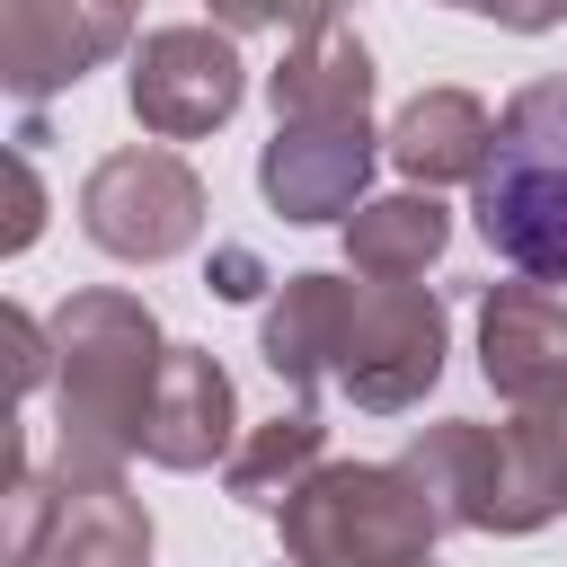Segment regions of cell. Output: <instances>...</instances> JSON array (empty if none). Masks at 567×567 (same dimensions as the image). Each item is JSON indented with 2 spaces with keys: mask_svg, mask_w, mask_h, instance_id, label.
I'll return each instance as SVG.
<instances>
[{
  "mask_svg": "<svg viewBox=\"0 0 567 567\" xmlns=\"http://www.w3.org/2000/svg\"><path fill=\"white\" fill-rule=\"evenodd\" d=\"M337 310H346V275H284L266 319H257V354L275 363L284 390L319 399L328 390V354H337Z\"/></svg>",
  "mask_w": 567,
  "mask_h": 567,
  "instance_id": "obj_15",
  "label": "cell"
},
{
  "mask_svg": "<svg viewBox=\"0 0 567 567\" xmlns=\"http://www.w3.org/2000/svg\"><path fill=\"white\" fill-rule=\"evenodd\" d=\"M124 35H133V18L97 9V0H0V89L9 97L80 89Z\"/></svg>",
  "mask_w": 567,
  "mask_h": 567,
  "instance_id": "obj_8",
  "label": "cell"
},
{
  "mask_svg": "<svg viewBox=\"0 0 567 567\" xmlns=\"http://www.w3.org/2000/svg\"><path fill=\"white\" fill-rule=\"evenodd\" d=\"M478 230L523 284L567 292V71L505 97L496 159L478 177Z\"/></svg>",
  "mask_w": 567,
  "mask_h": 567,
  "instance_id": "obj_2",
  "label": "cell"
},
{
  "mask_svg": "<svg viewBox=\"0 0 567 567\" xmlns=\"http://www.w3.org/2000/svg\"><path fill=\"white\" fill-rule=\"evenodd\" d=\"M0 328H9V372H18V399H27V390H44V372H53V328H35V310H18V301H9V319H0Z\"/></svg>",
  "mask_w": 567,
  "mask_h": 567,
  "instance_id": "obj_20",
  "label": "cell"
},
{
  "mask_svg": "<svg viewBox=\"0 0 567 567\" xmlns=\"http://www.w3.org/2000/svg\"><path fill=\"white\" fill-rule=\"evenodd\" d=\"M372 159V124H275V142L257 151V186L284 221H354Z\"/></svg>",
  "mask_w": 567,
  "mask_h": 567,
  "instance_id": "obj_9",
  "label": "cell"
},
{
  "mask_svg": "<svg viewBox=\"0 0 567 567\" xmlns=\"http://www.w3.org/2000/svg\"><path fill=\"white\" fill-rule=\"evenodd\" d=\"M399 470L434 496V514H443V532H540L549 514H567V478L549 470V452L523 434V416L514 425H478V416H443V425H425L408 452H399Z\"/></svg>",
  "mask_w": 567,
  "mask_h": 567,
  "instance_id": "obj_3",
  "label": "cell"
},
{
  "mask_svg": "<svg viewBox=\"0 0 567 567\" xmlns=\"http://www.w3.org/2000/svg\"><path fill=\"white\" fill-rule=\"evenodd\" d=\"M53 505H62V487H53V478L18 452V461H9V540H0V558H9V567H44Z\"/></svg>",
  "mask_w": 567,
  "mask_h": 567,
  "instance_id": "obj_18",
  "label": "cell"
},
{
  "mask_svg": "<svg viewBox=\"0 0 567 567\" xmlns=\"http://www.w3.org/2000/svg\"><path fill=\"white\" fill-rule=\"evenodd\" d=\"M443 248H452V213L434 195H372L346 221V257L363 284H416Z\"/></svg>",
  "mask_w": 567,
  "mask_h": 567,
  "instance_id": "obj_16",
  "label": "cell"
},
{
  "mask_svg": "<svg viewBox=\"0 0 567 567\" xmlns=\"http://www.w3.org/2000/svg\"><path fill=\"white\" fill-rule=\"evenodd\" d=\"M35 230H44V186H35V151H27V142H9V230H0V248L18 257V248H35Z\"/></svg>",
  "mask_w": 567,
  "mask_h": 567,
  "instance_id": "obj_19",
  "label": "cell"
},
{
  "mask_svg": "<svg viewBox=\"0 0 567 567\" xmlns=\"http://www.w3.org/2000/svg\"><path fill=\"white\" fill-rule=\"evenodd\" d=\"M239 89H248V71H239V44L221 27H151L133 44V80H124L133 124L159 142H195V133L230 124Z\"/></svg>",
  "mask_w": 567,
  "mask_h": 567,
  "instance_id": "obj_7",
  "label": "cell"
},
{
  "mask_svg": "<svg viewBox=\"0 0 567 567\" xmlns=\"http://www.w3.org/2000/svg\"><path fill=\"white\" fill-rule=\"evenodd\" d=\"M204 177L168 151V142H133V151H106L89 177H80V230L89 248L124 257V266H168L204 239Z\"/></svg>",
  "mask_w": 567,
  "mask_h": 567,
  "instance_id": "obj_6",
  "label": "cell"
},
{
  "mask_svg": "<svg viewBox=\"0 0 567 567\" xmlns=\"http://www.w3.org/2000/svg\"><path fill=\"white\" fill-rule=\"evenodd\" d=\"M523 434H532V443L549 452V470L567 478V381H558V390H540V399L523 408Z\"/></svg>",
  "mask_w": 567,
  "mask_h": 567,
  "instance_id": "obj_21",
  "label": "cell"
},
{
  "mask_svg": "<svg viewBox=\"0 0 567 567\" xmlns=\"http://www.w3.org/2000/svg\"><path fill=\"white\" fill-rule=\"evenodd\" d=\"M478 363L496 381V399L532 408L540 390L567 381V301L540 284H487L478 301Z\"/></svg>",
  "mask_w": 567,
  "mask_h": 567,
  "instance_id": "obj_12",
  "label": "cell"
},
{
  "mask_svg": "<svg viewBox=\"0 0 567 567\" xmlns=\"http://www.w3.org/2000/svg\"><path fill=\"white\" fill-rule=\"evenodd\" d=\"M328 470V425L310 416V408H292V416H266L230 461H221V478H230V496L239 505H257V514H284L310 478Z\"/></svg>",
  "mask_w": 567,
  "mask_h": 567,
  "instance_id": "obj_17",
  "label": "cell"
},
{
  "mask_svg": "<svg viewBox=\"0 0 567 567\" xmlns=\"http://www.w3.org/2000/svg\"><path fill=\"white\" fill-rule=\"evenodd\" d=\"M53 540L44 567H151V514L124 478H53Z\"/></svg>",
  "mask_w": 567,
  "mask_h": 567,
  "instance_id": "obj_14",
  "label": "cell"
},
{
  "mask_svg": "<svg viewBox=\"0 0 567 567\" xmlns=\"http://www.w3.org/2000/svg\"><path fill=\"white\" fill-rule=\"evenodd\" d=\"M275 124H363L372 106V53L337 9H301L284 62L266 71Z\"/></svg>",
  "mask_w": 567,
  "mask_h": 567,
  "instance_id": "obj_10",
  "label": "cell"
},
{
  "mask_svg": "<svg viewBox=\"0 0 567 567\" xmlns=\"http://www.w3.org/2000/svg\"><path fill=\"white\" fill-rule=\"evenodd\" d=\"M292 567H434L443 514L399 461H328L284 514Z\"/></svg>",
  "mask_w": 567,
  "mask_h": 567,
  "instance_id": "obj_4",
  "label": "cell"
},
{
  "mask_svg": "<svg viewBox=\"0 0 567 567\" xmlns=\"http://www.w3.org/2000/svg\"><path fill=\"white\" fill-rule=\"evenodd\" d=\"M53 478H124L142 452L168 337L142 292H71L53 319Z\"/></svg>",
  "mask_w": 567,
  "mask_h": 567,
  "instance_id": "obj_1",
  "label": "cell"
},
{
  "mask_svg": "<svg viewBox=\"0 0 567 567\" xmlns=\"http://www.w3.org/2000/svg\"><path fill=\"white\" fill-rule=\"evenodd\" d=\"M381 151L399 159V177H416V195H434V186H452V177L478 186L487 159H496V115H487L470 89H416V97L390 115Z\"/></svg>",
  "mask_w": 567,
  "mask_h": 567,
  "instance_id": "obj_13",
  "label": "cell"
},
{
  "mask_svg": "<svg viewBox=\"0 0 567 567\" xmlns=\"http://www.w3.org/2000/svg\"><path fill=\"white\" fill-rule=\"evenodd\" d=\"M239 399H230V372L213 346H168V372H159V399H151V425H142V461L159 470H213L239 452Z\"/></svg>",
  "mask_w": 567,
  "mask_h": 567,
  "instance_id": "obj_11",
  "label": "cell"
},
{
  "mask_svg": "<svg viewBox=\"0 0 567 567\" xmlns=\"http://www.w3.org/2000/svg\"><path fill=\"white\" fill-rule=\"evenodd\" d=\"M434 372H443V301H434V284H346L328 390L372 408V416H399V408H416L434 390Z\"/></svg>",
  "mask_w": 567,
  "mask_h": 567,
  "instance_id": "obj_5",
  "label": "cell"
},
{
  "mask_svg": "<svg viewBox=\"0 0 567 567\" xmlns=\"http://www.w3.org/2000/svg\"><path fill=\"white\" fill-rule=\"evenodd\" d=\"M266 284H275V275L257 266V248H239V239H230V248H213V292H221V301H257Z\"/></svg>",
  "mask_w": 567,
  "mask_h": 567,
  "instance_id": "obj_22",
  "label": "cell"
}]
</instances>
